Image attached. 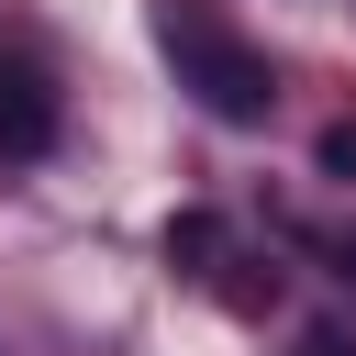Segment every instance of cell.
I'll use <instances>...</instances> for the list:
<instances>
[{"instance_id":"obj_1","label":"cell","mask_w":356,"mask_h":356,"mask_svg":"<svg viewBox=\"0 0 356 356\" xmlns=\"http://www.w3.org/2000/svg\"><path fill=\"white\" fill-rule=\"evenodd\" d=\"M145 22H156V56L178 67V89L211 111V122H267L278 111V67H267V44H245V22L222 11V0H145Z\"/></svg>"},{"instance_id":"obj_2","label":"cell","mask_w":356,"mask_h":356,"mask_svg":"<svg viewBox=\"0 0 356 356\" xmlns=\"http://www.w3.org/2000/svg\"><path fill=\"white\" fill-rule=\"evenodd\" d=\"M56 145V89L22 67V56H0V167H22V156H44Z\"/></svg>"},{"instance_id":"obj_3","label":"cell","mask_w":356,"mask_h":356,"mask_svg":"<svg viewBox=\"0 0 356 356\" xmlns=\"http://www.w3.org/2000/svg\"><path fill=\"white\" fill-rule=\"evenodd\" d=\"M167 267H178V278H211V267H222V222H211V211H178V222H167Z\"/></svg>"},{"instance_id":"obj_4","label":"cell","mask_w":356,"mask_h":356,"mask_svg":"<svg viewBox=\"0 0 356 356\" xmlns=\"http://www.w3.org/2000/svg\"><path fill=\"white\" fill-rule=\"evenodd\" d=\"M323 178H356V122H334V134H323Z\"/></svg>"},{"instance_id":"obj_5","label":"cell","mask_w":356,"mask_h":356,"mask_svg":"<svg viewBox=\"0 0 356 356\" xmlns=\"http://www.w3.org/2000/svg\"><path fill=\"white\" fill-rule=\"evenodd\" d=\"M289 356H356V334H334V323H312V334H300Z\"/></svg>"}]
</instances>
